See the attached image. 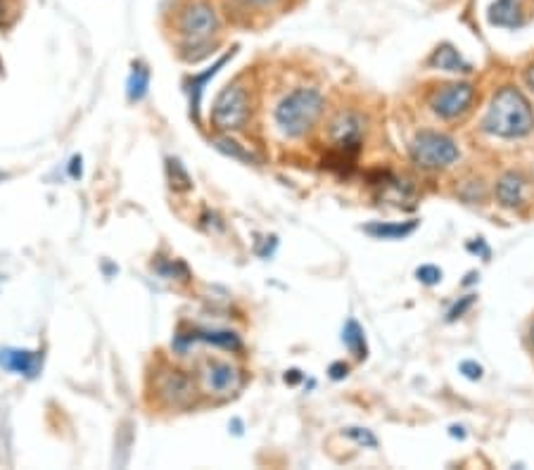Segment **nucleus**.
I'll use <instances>...</instances> for the list:
<instances>
[{
	"mask_svg": "<svg viewBox=\"0 0 534 470\" xmlns=\"http://www.w3.org/2000/svg\"><path fill=\"white\" fill-rule=\"evenodd\" d=\"M482 126L498 138H522L534 128V114L527 98L518 88L506 85L494 95Z\"/></svg>",
	"mask_w": 534,
	"mask_h": 470,
	"instance_id": "obj_1",
	"label": "nucleus"
},
{
	"mask_svg": "<svg viewBox=\"0 0 534 470\" xmlns=\"http://www.w3.org/2000/svg\"><path fill=\"white\" fill-rule=\"evenodd\" d=\"M323 112V95L316 88H297L287 93L276 107V124L287 138H302L313 128Z\"/></svg>",
	"mask_w": 534,
	"mask_h": 470,
	"instance_id": "obj_2",
	"label": "nucleus"
},
{
	"mask_svg": "<svg viewBox=\"0 0 534 470\" xmlns=\"http://www.w3.org/2000/svg\"><path fill=\"white\" fill-rule=\"evenodd\" d=\"M249 117V93L242 84H233L219 93L212 105V124L219 131H238Z\"/></svg>",
	"mask_w": 534,
	"mask_h": 470,
	"instance_id": "obj_3",
	"label": "nucleus"
},
{
	"mask_svg": "<svg viewBox=\"0 0 534 470\" xmlns=\"http://www.w3.org/2000/svg\"><path fill=\"white\" fill-rule=\"evenodd\" d=\"M411 159L423 169H444L458 159V148L449 135L423 131L413 138Z\"/></svg>",
	"mask_w": 534,
	"mask_h": 470,
	"instance_id": "obj_4",
	"label": "nucleus"
},
{
	"mask_svg": "<svg viewBox=\"0 0 534 470\" xmlns=\"http://www.w3.org/2000/svg\"><path fill=\"white\" fill-rule=\"evenodd\" d=\"M219 28V17L214 12L209 3H192L178 17V31L188 43V48H205L206 41L216 34Z\"/></svg>",
	"mask_w": 534,
	"mask_h": 470,
	"instance_id": "obj_5",
	"label": "nucleus"
},
{
	"mask_svg": "<svg viewBox=\"0 0 534 470\" xmlns=\"http://www.w3.org/2000/svg\"><path fill=\"white\" fill-rule=\"evenodd\" d=\"M155 390L159 401L171 409H185L195 401V383L190 376H185L183 370L178 369H164L162 373H157Z\"/></svg>",
	"mask_w": 534,
	"mask_h": 470,
	"instance_id": "obj_6",
	"label": "nucleus"
},
{
	"mask_svg": "<svg viewBox=\"0 0 534 470\" xmlns=\"http://www.w3.org/2000/svg\"><path fill=\"white\" fill-rule=\"evenodd\" d=\"M199 383L205 387L206 394H216V397H228L240 387L242 377L240 370L235 369L233 363L219 361V359H206L199 369Z\"/></svg>",
	"mask_w": 534,
	"mask_h": 470,
	"instance_id": "obj_7",
	"label": "nucleus"
},
{
	"mask_svg": "<svg viewBox=\"0 0 534 470\" xmlns=\"http://www.w3.org/2000/svg\"><path fill=\"white\" fill-rule=\"evenodd\" d=\"M473 85L470 84H449L441 85L440 91L434 93L430 100L433 112L441 119H454L458 114H463L473 102Z\"/></svg>",
	"mask_w": 534,
	"mask_h": 470,
	"instance_id": "obj_8",
	"label": "nucleus"
},
{
	"mask_svg": "<svg viewBox=\"0 0 534 470\" xmlns=\"http://www.w3.org/2000/svg\"><path fill=\"white\" fill-rule=\"evenodd\" d=\"M0 366L12 373H20V376L36 377L41 373L43 356L41 352H28V349H3Z\"/></svg>",
	"mask_w": 534,
	"mask_h": 470,
	"instance_id": "obj_9",
	"label": "nucleus"
},
{
	"mask_svg": "<svg viewBox=\"0 0 534 470\" xmlns=\"http://www.w3.org/2000/svg\"><path fill=\"white\" fill-rule=\"evenodd\" d=\"M363 134V119L354 112H342L337 119L330 124V135L337 148H359Z\"/></svg>",
	"mask_w": 534,
	"mask_h": 470,
	"instance_id": "obj_10",
	"label": "nucleus"
},
{
	"mask_svg": "<svg viewBox=\"0 0 534 470\" xmlns=\"http://www.w3.org/2000/svg\"><path fill=\"white\" fill-rule=\"evenodd\" d=\"M233 55H235V50H231V53H226V55H221L219 60H216V62L209 67V69L188 78V93H190V112H192V117H195V119H199V105H202V93H205L206 84H209V81H212V78L219 74L221 67H226V62Z\"/></svg>",
	"mask_w": 534,
	"mask_h": 470,
	"instance_id": "obj_11",
	"label": "nucleus"
},
{
	"mask_svg": "<svg viewBox=\"0 0 534 470\" xmlns=\"http://www.w3.org/2000/svg\"><path fill=\"white\" fill-rule=\"evenodd\" d=\"M490 21L497 27H520L525 21V0H497L490 10Z\"/></svg>",
	"mask_w": 534,
	"mask_h": 470,
	"instance_id": "obj_12",
	"label": "nucleus"
},
{
	"mask_svg": "<svg viewBox=\"0 0 534 470\" xmlns=\"http://www.w3.org/2000/svg\"><path fill=\"white\" fill-rule=\"evenodd\" d=\"M497 198L504 207H520L525 199V178L508 171L501 176V181L497 183Z\"/></svg>",
	"mask_w": 534,
	"mask_h": 470,
	"instance_id": "obj_13",
	"label": "nucleus"
},
{
	"mask_svg": "<svg viewBox=\"0 0 534 470\" xmlns=\"http://www.w3.org/2000/svg\"><path fill=\"white\" fill-rule=\"evenodd\" d=\"M430 64L434 69H444V71H470V64L458 55V50L454 45H440L434 50L433 57H430Z\"/></svg>",
	"mask_w": 534,
	"mask_h": 470,
	"instance_id": "obj_14",
	"label": "nucleus"
},
{
	"mask_svg": "<svg viewBox=\"0 0 534 470\" xmlns=\"http://www.w3.org/2000/svg\"><path fill=\"white\" fill-rule=\"evenodd\" d=\"M212 342V344H219L223 349H240V340L235 333H212V330H195L190 335H178V344L185 347L190 342Z\"/></svg>",
	"mask_w": 534,
	"mask_h": 470,
	"instance_id": "obj_15",
	"label": "nucleus"
},
{
	"mask_svg": "<svg viewBox=\"0 0 534 470\" xmlns=\"http://www.w3.org/2000/svg\"><path fill=\"white\" fill-rule=\"evenodd\" d=\"M128 100L131 102H138V100L145 98V93L150 88V69L142 62H135L134 69H131V77H128Z\"/></svg>",
	"mask_w": 534,
	"mask_h": 470,
	"instance_id": "obj_16",
	"label": "nucleus"
},
{
	"mask_svg": "<svg viewBox=\"0 0 534 470\" xmlns=\"http://www.w3.org/2000/svg\"><path fill=\"white\" fill-rule=\"evenodd\" d=\"M413 231H416V221H409V223H370V226H366V233L383 238V240H399V238H406Z\"/></svg>",
	"mask_w": 534,
	"mask_h": 470,
	"instance_id": "obj_17",
	"label": "nucleus"
},
{
	"mask_svg": "<svg viewBox=\"0 0 534 470\" xmlns=\"http://www.w3.org/2000/svg\"><path fill=\"white\" fill-rule=\"evenodd\" d=\"M342 342L344 347L356 356V359H363L368 347H366V335H363V328L356 323V320H347L344 326V333H342Z\"/></svg>",
	"mask_w": 534,
	"mask_h": 470,
	"instance_id": "obj_18",
	"label": "nucleus"
},
{
	"mask_svg": "<svg viewBox=\"0 0 534 470\" xmlns=\"http://www.w3.org/2000/svg\"><path fill=\"white\" fill-rule=\"evenodd\" d=\"M166 171H169V181L171 188L178 192H185L192 188V181L188 176V171L183 169V164L178 162V159H166Z\"/></svg>",
	"mask_w": 534,
	"mask_h": 470,
	"instance_id": "obj_19",
	"label": "nucleus"
},
{
	"mask_svg": "<svg viewBox=\"0 0 534 470\" xmlns=\"http://www.w3.org/2000/svg\"><path fill=\"white\" fill-rule=\"evenodd\" d=\"M216 148H219L221 152H226L228 157L240 159V162H256V157L252 155V152H247V150L242 148L240 142L231 141V138H219V141H216Z\"/></svg>",
	"mask_w": 534,
	"mask_h": 470,
	"instance_id": "obj_20",
	"label": "nucleus"
},
{
	"mask_svg": "<svg viewBox=\"0 0 534 470\" xmlns=\"http://www.w3.org/2000/svg\"><path fill=\"white\" fill-rule=\"evenodd\" d=\"M416 276H418L420 283H425V285H434V283H440L441 280V271L437 269V266H420L418 271H416Z\"/></svg>",
	"mask_w": 534,
	"mask_h": 470,
	"instance_id": "obj_21",
	"label": "nucleus"
},
{
	"mask_svg": "<svg viewBox=\"0 0 534 470\" xmlns=\"http://www.w3.org/2000/svg\"><path fill=\"white\" fill-rule=\"evenodd\" d=\"M347 434H349V437H352V440L359 442V444H366V447H376V444H377L376 437H373V434H370L368 430H359V427H349Z\"/></svg>",
	"mask_w": 534,
	"mask_h": 470,
	"instance_id": "obj_22",
	"label": "nucleus"
},
{
	"mask_svg": "<svg viewBox=\"0 0 534 470\" xmlns=\"http://www.w3.org/2000/svg\"><path fill=\"white\" fill-rule=\"evenodd\" d=\"M461 373L465 377H470V380H480L482 377V366L475 361H463L461 363Z\"/></svg>",
	"mask_w": 534,
	"mask_h": 470,
	"instance_id": "obj_23",
	"label": "nucleus"
},
{
	"mask_svg": "<svg viewBox=\"0 0 534 470\" xmlns=\"http://www.w3.org/2000/svg\"><path fill=\"white\" fill-rule=\"evenodd\" d=\"M470 304H473V295H468V297L463 299V304H456L454 309H451V312H449V320L458 319V316H461V313L465 312V309H468Z\"/></svg>",
	"mask_w": 534,
	"mask_h": 470,
	"instance_id": "obj_24",
	"label": "nucleus"
},
{
	"mask_svg": "<svg viewBox=\"0 0 534 470\" xmlns=\"http://www.w3.org/2000/svg\"><path fill=\"white\" fill-rule=\"evenodd\" d=\"M330 376H333L335 380H340V377L347 376V366H344V363H333V369H330Z\"/></svg>",
	"mask_w": 534,
	"mask_h": 470,
	"instance_id": "obj_25",
	"label": "nucleus"
},
{
	"mask_svg": "<svg viewBox=\"0 0 534 470\" xmlns=\"http://www.w3.org/2000/svg\"><path fill=\"white\" fill-rule=\"evenodd\" d=\"M69 174L74 178L78 176V174H81V157H74V159H71V169H69Z\"/></svg>",
	"mask_w": 534,
	"mask_h": 470,
	"instance_id": "obj_26",
	"label": "nucleus"
},
{
	"mask_svg": "<svg viewBox=\"0 0 534 470\" xmlns=\"http://www.w3.org/2000/svg\"><path fill=\"white\" fill-rule=\"evenodd\" d=\"M247 5H256V7H266V5H273V3H278V0H245Z\"/></svg>",
	"mask_w": 534,
	"mask_h": 470,
	"instance_id": "obj_27",
	"label": "nucleus"
},
{
	"mask_svg": "<svg viewBox=\"0 0 534 470\" xmlns=\"http://www.w3.org/2000/svg\"><path fill=\"white\" fill-rule=\"evenodd\" d=\"M525 81H527V85H530V88H534V67H530V69H527Z\"/></svg>",
	"mask_w": 534,
	"mask_h": 470,
	"instance_id": "obj_28",
	"label": "nucleus"
},
{
	"mask_svg": "<svg viewBox=\"0 0 534 470\" xmlns=\"http://www.w3.org/2000/svg\"><path fill=\"white\" fill-rule=\"evenodd\" d=\"M532 342H534V328H532Z\"/></svg>",
	"mask_w": 534,
	"mask_h": 470,
	"instance_id": "obj_29",
	"label": "nucleus"
}]
</instances>
